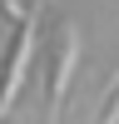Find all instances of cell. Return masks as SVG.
<instances>
[{"mask_svg": "<svg viewBox=\"0 0 119 124\" xmlns=\"http://www.w3.org/2000/svg\"><path fill=\"white\" fill-rule=\"evenodd\" d=\"M40 15L45 10L30 5V15L15 25V50H10V65H5V79H0V124H5V114L15 109L20 89H25L30 79V65H35V45H40Z\"/></svg>", "mask_w": 119, "mask_h": 124, "instance_id": "1", "label": "cell"}, {"mask_svg": "<svg viewBox=\"0 0 119 124\" xmlns=\"http://www.w3.org/2000/svg\"><path fill=\"white\" fill-rule=\"evenodd\" d=\"M84 60V30L74 20L60 25V50H55V79H50V104H45V124H60V109L69 99V85H74V70Z\"/></svg>", "mask_w": 119, "mask_h": 124, "instance_id": "2", "label": "cell"}, {"mask_svg": "<svg viewBox=\"0 0 119 124\" xmlns=\"http://www.w3.org/2000/svg\"><path fill=\"white\" fill-rule=\"evenodd\" d=\"M0 15H10V20L20 25V20L30 15V5H20V0H0Z\"/></svg>", "mask_w": 119, "mask_h": 124, "instance_id": "3", "label": "cell"}]
</instances>
